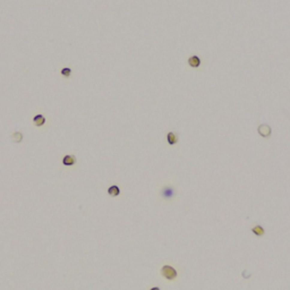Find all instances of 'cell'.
Instances as JSON below:
<instances>
[{
    "label": "cell",
    "instance_id": "8992f818",
    "mask_svg": "<svg viewBox=\"0 0 290 290\" xmlns=\"http://www.w3.org/2000/svg\"><path fill=\"white\" fill-rule=\"evenodd\" d=\"M108 194L110 196H112V197H116V196H118L120 194V188L118 187L117 185H112V186H110L108 188Z\"/></svg>",
    "mask_w": 290,
    "mask_h": 290
},
{
    "label": "cell",
    "instance_id": "30bf717a",
    "mask_svg": "<svg viewBox=\"0 0 290 290\" xmlns=\"http://www.w3.org/2000/svg\"><path fill=\"white\" fill-rule=\"evenodd\" d=\"M13 139H14V142H15V143H19L20 141L23 139V135H22V133H18V132L14 133V135H13Z\"/></svg>",
    "mask_w": 290,
    "mask_h": 290
},
{
    "label": "cell",
    "instance_id": "52a82bcc",
    "mask_svg": "<svg viewBox=\"0 0 290 290\" xmlns=\"http://www.w3.org/2000/svg\"><path fill=\"white\" fill-rule=\"evenodd\" d=\"M167 141H168V143L170 144V145H175L176 143L178 142V137H177V135H176L175 133L170 132V133H168V135H167Z\"/></svg>",
    "mask_w": 290,
    "mask_h": 290
},
{
    "label": "cell",
    "instance_id": "277c9868",
    "mask_svg": "<svg viewBox=\"0 0 290 290\" xmlns=\"http://www.w3.org/2000/svg\"><path fill=\"white\" fill-rule=\"evenodd\" d=\"M33 122H34V125L36 127H41V126H43L46 124V118L42 115H36L33 118Z\"/></svg>",
    "mask_w": 290,
    "mask_h": 290
},
{
    "label": "cell",
    "instance_id": "7c38bea8",
    "mask_svg": "<svg viewBox=\"0 0 290 290\" xmlns=\"http://www.w3.org/2000/svg\"><path fill=\"white\" fill-rule=\"evenodd\" d=\"M150 290H161V289H160L159 287H153V288H151Z\"/></svg>",
    "mask_w": 290,
    "mask_h": 290
},
{
    "label": "cell",
    "instance_id": "9c48e42d",
    "mask_svg": "<svg viewBox=\"0 0 290 290\" xmlns=\"http://www.w3.org/2000/svg\"><path fill=\"white\" fill-rule=\"evenodd\" d=\"M173 194H175V192L171 188H164L162 190V196L166 199H170L171 196H173Z\"/></svg>",
    "mask_w": 290,
    "mask_h": 290
},
{
    "label": "cell",
    "instance_id": "7a4b0ae2",
    "mask_svg": "<svg viewBox=\"0 0 290 290\" xmlns=\"http://www.w3.org/2000/svg\"><path fill=\"white\" fill-rule=\"evenodd\" d=\"M257 132H259V134H260L262 137H270L272 129H271V127L269 125H261L257 128Z\"/></svg>",
    "mask_w": 290,
    "mask_h": 290
},
{
    "label": "cell",
    "instance_id": "ba28073f",
    "mask_svg": "<svg viewBox=\"0 0 290 290\" xmlns=\"http://www.w3.org/2000/svg\"><path fill=\"white\" fill-rule=\"evenodd\" d=\"M252 232L254 235H256V236H259V237H262V236H264L265 234V230L263 227H261V226H256V227H254L253 229H252Z\"/></svg>",
    "mask_w": 290,
    "mask_h": 290
},
{
    "label": "cell",
    "instance_id": "3957f363",
    "mask_svg": "<svg viewBox=\"0 0 290 290\" xmlns=\"http://www.w3.org/2000/svg\"><path fill=\"white\" fill-rule=\"evenodd\" d=\"M76 163V157L75 155H70V154H67L62 158V164L67 166V167H70L74 166Z\"/></svg>",
    "mask_w": 290,
    "mask_h": 290
},
{
    "label": "cell",
    "instance_id": "5b68a950",
    "mask_svg": "<svg viewBox=\"0 0 290 290\" xmlns=\"http://www.w3.org/2000/svg\"><path fill=\"white\" fill-rule=\"evenodd\" d=\"M188 64L190 67L197 68V67H199V65H201V59H199L197 56H192V57H189Z\"/></svg>",
    "mask_w": 290,
    "mask_h": 290
},
{
    "label": "cell",
    "instance_id": "6da1fadb",
    "mask_svg": "<svg viewBox=\"0 0 290 290\" xmlns=\"http://www.w3.org/2000/svg\"><path fill=\"white\" fill-rule=\"evenodd\" d=\"M161 274L169 281L175 280V279L177 278V275H178L177 274V271L175 270L172 266H170V265H164V266H162V269H161Z\"/></svg>",
    "mask_w": 290,
    "mask_h": 290
},
{
    "label": "cell",
    "instance_id": "8fae6325",
    "mask_svg": "<svg viewBox=\"0 0 290 290\" xmlns=\"http://www.w3.org/2000/svg\"><path fill=\"white\" fill-rule=\"evenodd\" d=\"M60 73L64 77H69L71 75V69L69 67H66V68H62Z\"/></svg>",
    "mask_w": 290,
    "mask_h": 290
}]
</instances>
